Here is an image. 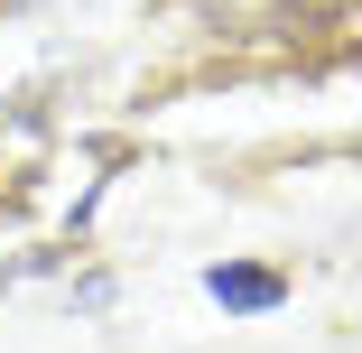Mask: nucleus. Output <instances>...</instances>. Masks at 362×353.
<instances>
[{
  "mask_svg": "<svg viewBox=\"0 0 362 353\" xmlns=\"http://www.w3.org/2000/svg\"><path fill=\"white\" fill-rule=\"evenodd\" d=\"M204 289H214V307H279V279L269 270H214Z\"/></svg>",
  "mask_w": 362,
  "mask_h": 353,
  "instance_id": "obj_1",
  "label": "nucleus"
}]
</instances>
